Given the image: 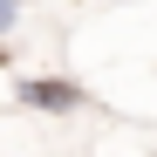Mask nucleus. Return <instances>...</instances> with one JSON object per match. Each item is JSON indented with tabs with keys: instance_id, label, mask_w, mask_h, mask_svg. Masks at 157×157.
Masks as SVG:
<instances>
[{
	"instance_id": "obj_4",
	"label": "nucleus",
	"mask_w": 157,
	"mask_h": 157,
	"mask_svg": "<svg viewBox=\"0 0 157 157\" xmlns=\"http://www.w3.org/2000/svg\"><path fill=\"white\" fill-rule=\"evenodd\" d=\"M21 7H28V0H21Z\"/></svg>"
},
{
	"instance_id": "obj_1",
	"label": "nucleus",
	"mask_w": 157,
	"mask_h": 157,
	"mask_svg": "<svg viewBox=\"0 0 157 157\" xmlns=\"http://www.w3.org/2000/svg\"><path fill=\"white\" fill-rule=\"evenodd\" d=\"M14 102H28V109L41 116H68V109H82V82H68V75H21L14 82Z\"/></svg>"
},
{
	"instance_id": "obj_2",
	"label": "nucleus",
	"mask_w": 157,
	"mask_h": 157,
	"mask_svg": "<svg viewBox=\"0 0 157 157\" xmlns=\"http://www.w3.org/2000/svg\"><path fill=\"white\" fill-rule=\"evenodd\" d=\"M14 28H21V0H0V41H7Z\"/></svg>"
},
{
	"instance_id": "obj_3",
	"label": "nucleus",
	"mask_w": 157,
	"mask_h": 157,
	"mask_svg": "<svg viewBox=\"0 0 157 157\" xmlns=\"http://www.w3.org/2000/svg\"><path fill=\"white\" fill-rule=\"evenodd\" d=\"M0 62H7V48H0Z\"/></svg>"
}]
</instances>
